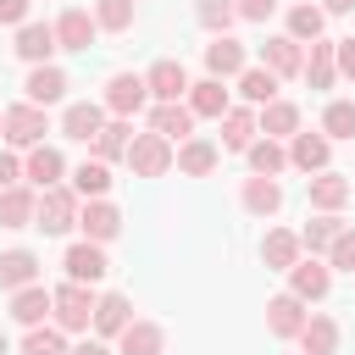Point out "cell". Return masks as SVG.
<instances>
[{
	"label": "cell",
	"mask_w": 355,
	"mask_h": 355,
	"mask_svg": "<svg viewBox=\"0 0 355 355\" xmlns=\"http://www.w3.org/2000/svg\"><path fill=\"white\" fill-rule=\"evenodd\" d=\"M50 316H55L61 333H83V327L94 322V294H89V283H61V288L50 294Z\"/></svg>",
	"instance_id": "6da1fadb"
},
{
	"label": "cell",
	"mask_w": 355,
	"mask_h": 355,
	"mask_svg": "<svg viewBox=\"0 0 355 355\" xmlns=\"http://www.w3.org/2000/svg\"><path fill=\"white\" fill-rule=\"evenodd\" d=\"M33 227H44V233H67V227H78V194L72 189H44L39 194V205H33Z\"/></svg>",
	"instance_id": "7a4b0ae2"
},
{
	"label": "cell",
	"mask_w": 355,
	"mask_h": 355,
	"mask_svg": "<svg viewBox=\"0 0 355 355\" xmlns=\"http://www.w3.org/2000/svg\"><path fill=\"white\" fill-rule=\"evenodd\" d=\"M128 166H133L139 178H161V172L172 166V144H166L161 133H139V139L128 144Z\"/></svg>",
	"instance_id": "3957f363"
},
{
	"label": "cell",
	"mask_w": 355,
	"mask_h": 355,
	"mask_svg": "<svg viewBox=\"0 0 355 355\" xmlns=\"http://www.w3.org/2000/svg\"><path fill=\"white\" fill-rule=\"evenodd\" d=\"M0 128H6V139L11 144H44V133H50V122H44V105H17V111H6L0 116Z\"/></svg>",
	"instance_id": "277c9868"
},
{
	"label": "cell",
	"mask_w": 355,
	"mask_h": 355,
	"mask_svg": "<svg viewBox=\"0 0 355 355\" xmlns=\"http://www.w3.org/2000/svg\"><path fill=\"white\" fill-rule=\"evenodd\" d=\"M144 100H150V89H144V78H133V72H116V78L105 83V111H116L122 122H128Z\"/></svg>",
	"instance_id": "5b68a950"
},
{
	"label": "cell",
	"mask_w": 355,
	"mask_h": 355,
	"mask_svg": "<svg viewBox=\"0 0 355 355\" xmlns=\"http://www.w3.org/2000/svg\"><path fill=\"white\" fill-rule=\"evenodd\" d=\"M78 227H83V239H89V244H105V239H116V233H122V211H116V205H105V200H89V205L78 211Z\"/></svg>",
	"instance_id": "8992f818"
},
{
	"label": "cell",
	"mask_w": 355,
	"mask_h": 355,
	"mask_svg": "<svg viewBox=\"0 0 355 355\" xmlns=\"http://www.w3.org/2000/svg\"><path fill=\"white\" fill-rule=\"evenodd\" d=\"M55 50H61V44H55V28H50V22H22V33H17V55H22V61L50 67Z\"/></svg>",
	"instance_id": "52a82bcc"
},
{
	"label": "cell",
	"mask_w": 355,
	"mask_h": 355,
	"mask_svg": "<svg viewBox=\"0 0 355 355\" xmlns=\"http://www.w3.org/2000/svg\"><path fill=\"white\" fill-rule=\"evenodd\" d=\"M144 89H150L161 105H172L178 94H189V72H183V61H155V67L144 72Z\"/></svg>",
	"instance_id": "ba28073f"
},
{
	"label": "cell",
	"mask_w": 355,
	"mask_h": 355,
	"mask_svg": "<svg viewBox=\"0 0 355 355\" xmlns=\"http://www.w3.org/2000/svg\"><path fill=\"white\" fill-rule=\"evenodd\" d=\"M61 266H67V283H100V277H105V255H100V244H89V239L72 244Z\"/></svg>",
	"instance_id": "9c48e42d"
},
{
	"label": "cell",
	"mask_w": 355,
	"mask_h": 355,
	"mask_svg": "<svg viewBox=\"0 0 355 355\" xmlns=\"http://www.w3.org/2000/svg\"><path fill=\"white\" fill-rule=\"evenodd\" d=\"M288 277H294V300H322V294L333 288V266H322L316 255H311V261H294Z\"/></svg>",
	"instance_id": "30bf717a"
},
{
	"label": "cell",
	"mask_w": 355,
	"mask_h": 355,
	"mask_svg": "<svg viewBox=\"0 0 355 355\" xmlns=\"http://www.w3.org/2000/svg\"><path fill=\"white\" fill-rule=\"evenodd\" d=\"M266 327H272L277 338H300V327H305V300H294V294L266 300Z\"/></svg>",
	"instance_id": "8fae6325"
},
{
	"label": "cell",
	"mask_w": 355,
	"mask_h": 355,
	"mask_svg": "<svg viewBox=\"0 0 355 355\" xmlns=\"http://www.w3.org/2000/svg\"><path fill=\"white\" fill-rule=\"evenodd\" d=\"M205 67H211V78H239V72H244V44L227 39V33H216V39L205 44Z\"/></svg>",
	"instance_id": "7c38bea8"
},
{
	"label": "cell",
	"mask_w": 355,
	"mask_h": 355,
	"mask_svg": "<svg viewBox=\"0 0 355 355\" xmlns=\"http://www.w3.org/2000/svg\"><path fill=\"white\" fill-rule=\"evenodd\" d=\"M261 61H266V72H272V78H294V72L305 67V55H300V44H294L288 33L266 39V44H261Z\"/></svg>",
	"instance_id": "4fadbf2b"
},
{
	"label": "cell",
	"mask_w": 355,
	"mask_h": 355,
	"mask_svg": "<svg viewBox=\"0 0 355 355\" xmlns=\"http://www.w3.org/2000/svg\"><path fill=\"white\" fill-rule=\"evenodd\" d=\"M100 128H105V111H100L94 100H78V105H67V116H61V133H67V139H83V144H89Z\"/></svg>",
	"instance_id": "5bb4252c"
},
{
	"label": "cell",
	"mask_w": 355,
	"mask_h": 355,
	"mask_svg": "<svg viewBox=\"0 0 355 355\" xmlns=\"http://www.w3.org/2000/svg\"><path fill=\"white\" fill-rule=\"evenodd\" d=\"M89 39H94V17L89 11H61V22H55V44L61 50H89Z\"/></svg>",
	"instance_id": "9a60e30c"
},
{
	"label": "cell",
	"mask_w": 355,
	"mask_h": 355,
	"mask_svg": "<svg viewBox=\"0 0 355 355\" xmlns=\"http://www.w3.org/2000/svg\"><path fill=\"white\" fill-rule=\"evenodd\" d=\"M22 89H28V100H33V105H55V100L67 94V72H61V67H33Z\"/></svg>",
	"instance_id": "2e32d148"
},
{
	"label": "cell",
	"mask_w": 355,
	"mask_h": 355,
	"mask_svg": "<svg viewBox=\"0 0 355 355\" xmlns=\"http://www.w3.org/2000/svg\"><path fill=\"white\" fill-rule=\"evenodd\" d=\"M189 128H194V111H189V105H178V100L150 111V133H161L166 144H172V139H189Z\"/></svg>",
	"instance_id": "e0dca14e"
},
{
	"label": "cell",
	"mask_w": 355,
	"mask_h": 355,
	"mask_svg": "<svg viewBox=\"0 0 355 355\" xmlns=\"http://www.w3.org/2000/svg\"><path fill=\"white\" fill-rule=\"evenodd\" d=\"M33 277H39L33 250H6V255H0V288H11V294H17V288H28Z\"/></svg>",
	"instance_id": "ac0fdd59"
},
{
	"label": "cell",
	"mask_w": 355,
	"mask_h": 355,
	"mask_svg": "<svg viewBox=\"0 0 355 355\" xmlns=\"http://www.w3.org/2000/svg\"><path fill=\"white\" fill-rule=\"evenodd\" d=\"M189 111H194V116H227V89H222V78L189 83Z\"/></svg>",
	"instance_id": "d6986e66"
},
{
	"label": "cell",
	"mask_w": 355,
	"mask_h": 355,
	"mask_svg": "<svg viewBox=\"0 0 355 355\" xmlns=\"http://www.w3.org/2000/svg\"><path fill=\"white\" fill-rule=\"evenodd\" d=\"M288 161H294L300 172H322V166H327V133H294Z\"/></svg>",
	"instance_id": "ffe728a7"
},
{
	"label": "cell",
	"mask_w": 355,
	"mask_h": 355,
	"mask_svg": "<svg viewBox=\"0 0 355 355\" xmlns=\"http://www.w3.org/2000/svg\"><path fill=\"white\" fill-rule=\"evenodd\" d=\"M44 311H50V288L28 283V288H17V294H11V316H17L22 327H39V322H44Z\"/></svg>",
	"instance_id": "44dd1931"
},
{
	"label": "cell",
	"mask_w": 355,
	"mask_h": 355,
	"mask_svg": "<svg viewBox=\"0 0 355 355\" xmlns=\"http://www.w3.org/2000/svg\"><path fill=\"white\" fill-rule=\"evenodd\" d=\"M61 166H67V161H61V150H50V144H33V150H28V166H22V172H28V178H33L39 189H55Z\"/></svg>",
	"instance_id": "7402d4cb"
},
{
	"label": "cell",
	"mask_w": 355,
	"mask_h": 355,
	"mask_svg": "<svg viewBox=\"0 0 355 355\" xmlns=\"http://www.w3.org/2000/svg\"><path fill=\"white\" fill-rule=\"evenodd\" d=\"M300 72L311 78V89H333V78H338V61H333V44H322V39H316Z\"/></svg>",
	"instance_id": "603a6c76"
},
{
	"label": "cell",
	"mask_w": 355,
	"mask_h": 355,
	"mask_svg": "<svg viewBox=\"0 0 355 355\" xmlns=\"http://www.w3.org/2000/svg\"><path fill=\"white\" fill-rule=\"evenodd\" d=\"M172 161H178L189 178H205V172L216 166V144H211V139H183V150H178Z\"/></svg>",
	"instance_id": "cb8c5ba5"
},
{
	"label": "cell",
	"mask_w": 355,
	"mask_h": 355,
	"mask_svg": "<svg viewBox=\"0 0 355 355\" xmlns=\"http://www.w3.org/2000/svg\"><path fill=\"white\" fill-rule=\"evenodd\" d=\"M300 344H305V355H333V349H338V327H333L327 316H305Z\"/></svg>",
	"instance_id": "d4e9b609"
},
{
	"label": "cell",
	"mask_w": 355,
	"mask_h": 355,
	"mask_svg": "<svg viewBox=\"0 0 355 355\" xmlns=\"http://www.w3.org/2000/svg\"><path fill=\"white\" fill-rule=\"evenodd\" d=\"M33 194L28 189H0V227H28L33 222Z\"/></svg>",
	"instance_id": "484cf974"
},
{
	"label": "cell",
	"mask_w": 355,
	"mask_h": 355,
	"mask_svg": "<svg viewBox=\"0 0 355 355\" xmlns=\"http://www.w3.org/2000/svg\"><path fill=\"white\" fill-rule=\"evenodd\" d=\"M116 338H122V355H161V327L155 322H128Z\"/></svg>",
	"instance_id": "4316f807"
},
{
	"label": "cell",
	"mask_w": 355,
	"mask_h": 355,
	"mask_svg": "<svg viewBox=\"0 0 355 355\" xmlns=\"http://www.w3.org/2000/svg\"><path fill=\"white\" fill-rule=\"evenodd\" d=\"M261 133H266V139L300 133V105H288V100H272V105L261 111Z\"/></svg>",
	"instance_id": "83f0119b"
},
{
	"label": "cell",
	"mask_w": 355,
	"mask_h": 355,
	"mask_svg": "<svg viewBox=\"0 0 355 355\" xmlns=\"http://www.w3.org/2000/svg\"><path fill=\"white\" fill-rule=\"evenodd\" d=\"M255 133H261V128H255V116L227 105V116H222V144H227V150H250V144H255Z\"/></svg>",
	"instance_id": "f1b7e54d"
},
{
	"label": "cell",
	"mask_w": 355,
	"mask_h": 355,
	"mask_svg": "<svg viewBox=\"0 0 355 355\" xmlns=\"http://www.w3.org/2000/svg\"><path fill=\"white\" fill-rule=\"evenodd\" d=\"M250 166H255V178H277V172L288 166V150H283L277 139H255V144H250Z\"/></svg>",
	"instance_id": "f546056e"
},
{
	"label": "cell",
	"mask_w": 355,
	"mask_h": 355,
	"mask_svg": "<svg viewBox=\"0 0 355 355\" xmlns=\"http://www.w3.org/2000/svg\"><path fill=\"white\" fill-rule=\"evenodd\" d=\"M344 200H349V183L344 178H333V172H316L311 178V205L316 211H338Z\"/></svg>",
	"instance_id": "4dcf8cb0"
},
{
	"label": "cell",
	"mask_w": 355,
	"mask_h": 355,
	"mask_svg": "<svg viewBox=\"0 0 355 355\" xmlns=\"http://www.w3.org/2000/svg\"><path fill=\"white\" fill-rule=\"evenodd\" d=\"M244 205H250L255 216H272V211L283 205V189H277V178H250V183H244Z\"/></svg>",
	"instance_id": "1f68e13d"
},
{
	"label": "cell",
	"mask_w": 355,
	"mask_h": 355,
	"mask_svg": "<svg viewBox=\"0 0 355 355\" xmlns=\"http://www.w3.org/2000/svg\"><path fill=\"white\" fill-rule=\"evenodd\" d=\"M338 233H344V222H338L333 211H322V216H311V222H305V233H300V250H311V255H316V250H327Z\"/></svg>",
	"instance_id": "d6a6232c"
},
{
	"label": "cell",
	"mask_w": 355,
	"mask_h": 355,
	"mask_svg": "<svg viewBox=\"0 0 355 355\" xmlns=\"http://www.w3.org/2000/svg\"><path fill=\"white\" fill-rule=\"evenodd\" d=\"M239 94H244V100H255V105H272L277 78H272L266 67H244V72H239Z\"/></svg>",
	"instance_id": "836d02e7"
},
{
	"label": "cell",
	"mask_w": 355,
	"mask_h": 355,
	"mask_svg": "<svg viewBox=\"0 0 355 355\" xmlns=\"http://www.w3.org/2000/svg\"><path fill=\"white\" fill-rule=\"evenodd\" d=\"M128 144H133V139H128V122L116 116V122H105V128L94 133V161H116V155H128Z\"/></svg>",
	"instance_id": "e575fe53"
},
{
	"label": "cell",
	"mask_w": 355,
	"mask_h": 355,
	"mask_svg": "<svg viewBox=\"0 0 355 355\" xmlns=\"http://www.w3.org/2000/svg\"><path fill=\"white\" fill-rule=\"evenodd\" d=\"M111 189V166L105 161H83L78 172H72V194H89V200H100Z\"/></svg>",
	"instance_id": "d590c367"
},
{
	"label": "cell",
	"mask_w": 355,
	"mask_h": 355,
	"mask_svg": "<svg viewBox=\"0 0 355 355\" xmlns=\"http://www.w3.org/2000/svg\"><path fill=\"white\" fill-rule=\"evenodd\" d=\"M261 255H266V266H272V272H288V266L300 261V239H294V233H266Z\"/></svg>",
	"instance_id": "8d00e7d4"
},
{
	"label": "cell",
	"mask_w": 355,
	"mask_h": 355,
	"mask_svg": "<svg viewBox=\"0 0 355 355\" xmlns=\"http://www.w3.org/2000/svg\"><path fill=\"white\" fill-rule=\"evenodd\" d=\"M322 22H327V11H316V6H294V11H288V39H294V44H300V39L316 44V39H322Z\"/></svg>",
	"instance_id": "74e56055"
},
{
	"label": "cell",
	"mask_w": 355,
	"mask_h": 355,
	"mask_svg": "<svg viewBox=\"0 0 355 355\" xmlns=\"http://www.w3.org/2000/svg\"><path fill=\"white\" fill-rule=\"evenodd\" d=\"M133 316H128V300L122 294H105V300H94V327L100 333H122Z\"/></svg>",
	"instance_id": "f35d334b"
},
{
	"label": "cell",
	"mask_w": 355,
	"mask_h": 355,
	"mask_svg": "<svg viewBox=\"0 0 355 355\" xmlns=\"http://www.w3.org/2000/svg\"><path fill=\"white\" fill-rule=\"evenodd\" d=\"M322 133L327 139H355V100H333L322 111Z\"/></svg>",
	"instance_id": "ab89813d"
},
{
	"label": "cell",
	"mask_w": 355,
	"mask_h": 355,
	"mask_svg": "<svg viewBox=\"0 0 355 355\" xmlns=\"http://www.w3.org/2000/svg\"><path fill=\"white\" fill-rule=\"evenodd\" d=\"M94 28H111V33L133 28V0H100L94 6Z\"/></svg>",
	"instance_id": "60d3db41"
},
{
	"label": "cell",
	"mask_w": 355,
	"mask_h": 355,
	"mask_svg": "<svg viewBox=\"0 0 355 355\" xmlns=\"http://www.w3.org/2000/svg\"><path fill=\"white\" fill-rule=\"evenodd\" d=\"M22 355H67V338H61V327H28V338H22Z\"/></svg>",
	"instance_id": "b9f144b4"
},
{
	"label": "cell",
	"mask_w": 355,
	"mask_h": 355,
	"mask_svg": "<svg viewBox=\"0 0 355 355\" xmlns=\"http://www.w3.org/2000/svg\"><path fill=\"white\" fill-rule=\"evenodd\" d=\"M194 11H200V22H205L211 33H227V28H233V17H239V11H233V0H200Z\"/></svg>",
	"instance_id": "7bdbcfd3"
},
{
	"label": "cell",
	"mask_w": 355,
	"mask_h": 355,
	"mask_svg": "<svg viewBox=\"0 0 355 355\" xmlns=\"http://www.w3.org/2000/svg\"><path fill=\"white\" fill-rule=\"evenodd\" d=\"M327 266H338V272H355V233L344 227L333 244H327Z\"/></svg>",
	"instance_id": "ee69618b"
},
{
	"label": "cell",
	"mask_w": 355,
	"mask_h": 355,
	"mask_svg": "<svg viewBox=\"0 0 355 355\" xmlns=\"http://www.w3.org/2000/svg\"><path fill=\"white\" fill-rule=\"evenodd\" d=\"M233 11H239V17H250V22H266V17L277 11V0H239Z\"/></svg>",
	"instance_id": "f6af8a7d"
},
{
	"label": "cell",
	"mask_w": 355,
	"mask_h": 355,
	"mask_svg": "<svg viewBox=\"0 0 355 355\" xmlns=\"http://www.w3.org/2000/svg\"><path fill=\"white\" fill-rule=\"evenodd\" d=\"M333 61H338L344 78H355V39H338V44H333Z\"/></svg>",
	"instance_id": "bcb514c9"
},
{
	"label": "cell",
	"mask_w": 355,
	"mask_h": 355,
	"mask_svg": "<svg viewBox=\"0 0 355 355\" xmlns=\"http://www.w3.org/2000/svg\"><path fill=\"white\" fill-rule=\"evenodd\" d=\"M17 178H22L17 155H6V150H0V189H17Z\"/></svg>",
	"instance_id": "7dc6e473"
},
{
	"label": "cell",
	"mask_w": 355,
	"mask_h": 355,
	"mask_svg": "<svg viewBox=\"0 0 355 355\" xmlns=\"http://www.w3.org/2000/svg\"><path fill=\"white\" fill-rule=\"evenodd\" d=\"M28 17V0H0V22H22Z\"/></svg>",
	"instance_id": "c3c4849f"
},
{
	"label": "cell",
	"mask_w": 355,
	"mask_h": 355,
	"mask_svg": "<svg viewBox=\"0 0 355 355\" xmlns=\"http://www.w3.org/2000/svg\"><path fill=\"white\" fill-rule=\"evenodd\" d=\"M72 355H111V349H105V344H89V338H83V344H78Z\"/></svg>",
	"instance_id": "681fc988"
},
{
	"label": "cell",
	"mask_w": 355,
	"mask_h": 355,
	"mask_svg": "<svg viewBox=\"0 0 355 355\" xmlns=\"http://www.w3.org/2000/svg\"><path fill=\"white\" fill-rule=\"evenodd\" d=\"M327 11H338V17H344V11H355V0H327Z\"/></svg>",
	"instance_id": "f907efd6"
},
{
	"label": "cell",
	"mask_w": 355,
	"mask_h": 355,
	"mask_svg": "<svg viewBox=\"0 0 355 355\" xmlns=\"http://www.w3.org/2000/svg\"><path fill=\"white\" fill-rule=\"evenodd\" d=\"M0 355H6V333H0Z\"/></svg>",
	"instance_id": "816d5d0a"
}]
</instances>
